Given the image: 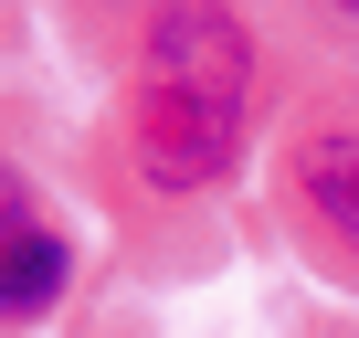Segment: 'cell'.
Here are the masks:
<instances>
[{"label": "cell", "instance_id": "obj_1", "mask_svg": "<svg viewBox=\"0 0 359 338\" xmlns=\"http://www.w3.org/2000/svg\"><path fill=\"white\" fill-rule=\"evenodd\" d=\"M127 137L158 191H212L254 137V32L222 0H169L137 43Z\"/></svg>", "mask_w": 359, "mask_h": 338}, {"label": "cell", "instance_id": "obj_3", "mask_svg": "<svg viewBox=\"0 0 359 338\" xmlns=\"http://www.w3.org/2000/svg\"><path fill=\"white\" fill-rule=\"evenodd\" d=\"M285 201L327 243V264L359 275V127H317V137L285 148Z\"/></svg>", "mask_w": 359, "mask_h": 338}, {"label": "cell", "instance_id": "obj_4", "mask_svg": "<svg viewBox=\"0 0 359 338\" xmlns=\"http://www.w3.org/2000/svg\"><path fill=\"white\" fill-rule=\"evenodd\" d=\"M317 11H327V22H348V32H359V0H317Z\"/></svg>", "mask_w": 359, "mask_h": 338}, {"label": "cell", "instance_id": "obj_2", "mask_svg": "<svg viewBox=\"0 0 359 338\" xmlns=\"http://www.w3.org/2000/svg\"><path fill=\"white\" fill-rule=\"evenodd\" d=\"M64 285H74V243H64V222L32 201L22 169H0V327L53 317Z\"/></svg>", "mask_w": 359, "mask_h": 338}]
</instances>
